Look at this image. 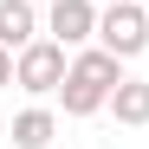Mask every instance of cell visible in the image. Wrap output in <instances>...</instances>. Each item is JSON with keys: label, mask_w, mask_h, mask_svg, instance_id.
I'll list each match as a JSON object with an SVG mask.
<instances>
[{"label": "cell", "mask_w": 149, "mask_h": 149, "mask_svg": "<svg viewBox=\"0 0 149 149\" xmlns=\"http://www.w3.org/2000/svg\"><path fill=\"white\" fill-rule=\"evenodd\" d=\"M123 78H130V71H123V58H117V52H104V45H84V52H71V71H65V84H58L65 117H97Z\"/></svg>", "instance_id": "6da1fadb"}, {"label": "cell", "mask_w": 149, "mask_h": 149, "mask_svg": "<svg viewBox=\"0 0 149 149\" xmlns=\"http://www.w3.org/2000/svg\"><path fill=\"white\" fill-rule=\"evenodd\" d=\"M65 71H71V52H65L52 33H39L33 45H19V52H13V84L26 91V97H58Z\"/></svg>", "instance_id": "7a4b0ae2"}, {"label": "cell", "mask_w": 149, "mask_h": 149, "mask_svg": "<svg viewBox=\"0 0 149 149\" xmlns=\"http://www.w3.org/2000/svg\"><path fill=\"white\" fill-rule=\"evenodd\" d=\"M97 45L104 52H117L123 65L149 52V7H136V0H117V7H104V19H97Z\"/></svg>", "instance_id": "3957f363"}, {"label": "cell", "mask_w": 149, "mask_h": 149, "mask_svg": "<svg viewBox=\"0 0 149 149\" xmlns=\"http://www.w3.org/2000/svg\"><path fill=\"white\" fill-rule=\"evenodd\" d=\"M97 19H104L97 0H52V7H45V33H52L65 52H84V45H97Z\"/></svg>", "instance_id": "277c9868"}, {"label": "cell", "mask_w": 149, "mask_h": 149, "mask_svg": "<svg viewBox=\"0 0 149 149\" xmlns=\"http://www.w3.org/2000/svg\"><path fill=\"white\" fill-rule=\"evenodd\" d=\"M39 33H45V7H33V0H0V45H7V52L33 45Z\"/></svg>", "instance_id": "5b68a950"}, {"label": "cell", "mask_w": 149, "mask_h": 149, "mask_svg": "<svg viewBox=\"0 0 149 149\" xmlns=\"http://www.w3.org/2000/svg\"><path fill=\"white\" fill-rule=\"evenodd\" d=\"M13 149H52V136H58V110L52 104H26V110H19L13 117Z\"/></svg>", "instance_id": "8992f818"}, {"label": "cell", "mask_w": 149, "mask_h": 149, "mask_svg": "<svg viewBox=\"0 0 149 149\" xmlns=\"http://www.w3.org/2000/svg\"><path fill=\"white\" fill-rule=\"evenodd\" d=\"M104 110L123 123V130H143V123H149V78H123V84L110 91Z\"/></svg>", "instance_id": "52a82bcc"}, {"label": "cell", "mask_w": 149, "mask_h": 149, "mask_svg": "<svg viewBox=\"0 0 149 149\" xmlns=\"http://www.w3.org/2000/svg\"><path fill=\"white\" fill-rule=\"evenodd\" d=\"M7 84H13V52L0 45V91H7Z\"/></svg>", "instance_id": "ba28073f"}, {"label": "cell", "mask_w": 149, "mask_h": 149, "mask_svg": "<svg viewBox=\"0 0 149 149\" xmlns=\"http://www.w3.org/2000/svg\"><path fill=\"white\" fill-rule=\"evenodd\" d=\"M97 7H117V0H97Z\"/></svg>", "instance_id": "9c48e42d"}, {"label": "cell", "mask_w": 149, "mask_h": 149, "mask_svg": "<svg viewBox=\"0 0 149 149\" xmlns=\"http://www.w3.org/2000/svg\"><path fill=\"white\" fill-rule=\"evenodd\" d=\"M33 7H52V0H33Z\"/></svg>", "instance_id": "30bf717a"}]
</instances>
